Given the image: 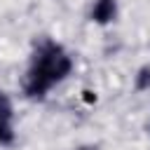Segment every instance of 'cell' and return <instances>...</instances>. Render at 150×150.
Returning a JSON list of instances; mask_svg holds the SVG:
<instances>
[{"label":"cell","instance_id":"cell-2","mask_svg":"<svg viewBox=\"0 0 150 150\" xmlns=\"http://www.w3.org/2000/svg\"><path fill=\"white\" fill-rule=\"evenodd\" d=\"M115 0H96L94 9H91V19L96 23H108L115 19Z\"/></svg>","mask_w":150,"mask_h":150},{"label":"cell","instance_id":"cell-1","mask_svg":"<svg viewBox=\"0 0 150 150\" xmlns=\"http://www.w3.org/2000/svg\"><path fill=\"white\" fill-rule=\"evenodd\" d=\"M73 68L70 56L63 52V47L54 45V42H42L35 52L33 66L28 70V80H26V94L30 98H42L45 91L63 80Z\"/></svg>","mask_w":150,"mask_h":150},{"label":"cell","instance_id":"cell-5","mask_svg":"<svg viewBox=\"0 0 150 150\" xmlns=\"http://www.w3.org/2000/svg\"><path fill=\"white\" fill-rule=\"evenodd\" d=\"M136 87L138 89H148L150 87V68H141V73L136 77Z\"/></svg>","mask_w":150,"mask_h":150},{"label":"cell","instance_id":"cell-6","mask_svg":"<svg viewBox=\"0 0 150 150\" xmlns=\"http://www.w3.org/2000/svg\"><path fill=\"white\" fill-rule=\"evenodd\" d=\"M84 101H87V103H91V101H96V96H94L91 91H84Z\"/></svg>","mask_w":150,"mask_h":150},{"label":"cell","instance_id":"cell-7","mask_svg":"<svg viewBox=\"0 0 150 150\" xmlns=\"http://www.w3.org/2000/svg\"><path fill=\"white\" fill-rule=\"evenodd\" d=\"M80 150H96L94 145H84V148H80Z\"/></svg>","mask_w":150,"mask_h":150},{"label":"cell","instance_id":"cell-4","mask_svg":"<svg viewBox=\"0 0 150 150\" xmlns=\"http://www.w3.org/2000/svg\"><path fill=\"white\" fill-rule=\"evenodd\" d=\"M0 117H5V120H12V103H9V98L0 91Z\"/></svg>","mask_w":150,"mask_h":150},{"label":"cell","instance_id":"cell-3","mask_svg":"<svg viewBox=\"0 0 150 150\" xmlns=\"http://www.w3.org/2000/svg\"><path fill=\"white\" fill-rule=\"evenodd\" d=\"M12 141H14L12 124H9V120L0 117V145H7V143H12Z\"/></svg>","mask_w":150,"mask_h":150}]
</instances>
